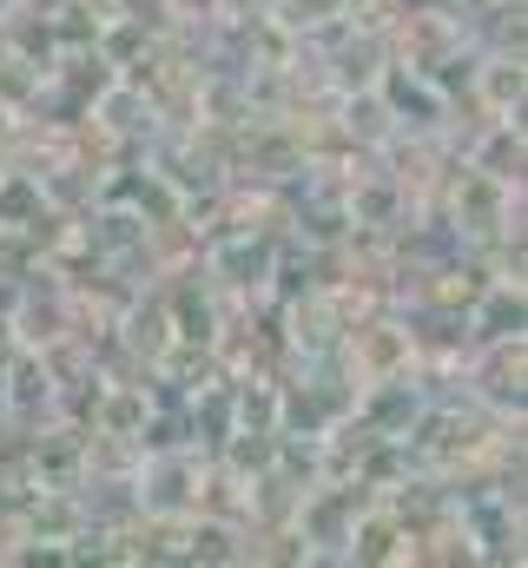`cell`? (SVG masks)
I'll list each match as a JSON object with an SVG mask.
<instances>
[]
</instances>
